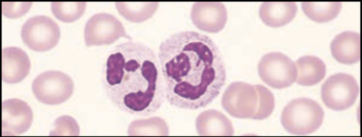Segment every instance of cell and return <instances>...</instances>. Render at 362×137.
I'll return each mask as SVG.
<instances>
[{
    "label": "cell",
    "instance_id": "obj_1",
    "mask_svg": "<svg viewBox=\"0 0 362 137\" xmlns=\"http://www.w3.org/2000/svg\"><path fill=\"white\" fill-rule=\"evenodd\" d=\"M158 57L165 96L173 107H206L226 84L223 54L207 35L185 31L169 36L160 44Z\"/></svg>",
    "mask_w": 362,
    "mask_h": 137
},
{
    "label": "cell",
    "instance_id": "obj_2",
    "mask_svg": "<svg viewBox=\"0 0 362 137\" xmlns=\"http://www.w3.org/2000/svg\"><path fill=\"white\" fill-rule=\"evenodd\" d=\"M103 81L114 106L132 115H152L166 100L158 57L143 43L115 46L105 62Z\"/></svg>",
    "mask_w": 362,
    "mask_h": 137
},
{
    "label": "cell",
    "instance_id": "obj_3",
    "mask_svg": "<svg viewBox=\"0 0 362 137\" xmlns=\"http://www.w3.org/2000/svg\"><path fill=\"white\" fill-rule=\"evenodd\" d=\"M324 110L310 98H296L288 103L281 114V124L288 133L313 134L323 124Z\"/></svg>",
    "mask_w": 362,
    "mask_h": 137
},
{
    "label": "cell",
    "instance_id": "obj_4",
    "mask_svg": "<svg viewBox=\"0 0 362 137\" xmlns=\"http://www.w3.org/2000/svg\"><path fill=\"white\" fill-rule=\"evenodd\" d=\"M32 93L40 103L49 106L65 103L75 91L74 81L61 71L40 73L32 82Z\"/></svg>",
    "mask_w": 362,
    "mask_h": 137
},
{
    "label": "cell",
    "instance_id": "obj_5",
    "mask_svg": "<svg viewBox=\"0 0 362 137\" xmlns=\"http://www.w3.org/2000/svg\"><path fill=\"white\" fill-rule=\"evenodd\" d=\"M62 32L57 22L45 15H36L27 20L21 30L23 42L32 51L48 52L56 48Z\"/></svg>",
    "mask_w": 362,
    "mask_h": 137
},
{
    "label": "cell",
    "instance_id": "obj_6",
    "mask_svg": "<svg viewBox=\"0 0 362 137\" xmlns=\"http://www.w3.org/2000/svg\"><path fill=\"white\" fill-rule=\"evenodd\" d=\"M360 88L354 77L347 73H337L324 82L322 99L332 111H346L355 104Z\"/></svg>",
    "mask_w": 362,
    "mask_h": 137
},
{
    "label": "cell",
    "instance_id": "obj_7",
    "mask_svg": "<svg viewBox=\"0 0 362 137\" xmlns=\"http://www.w3.org/2000/svg\"><path fill=\"white\" fill-rule=\"evenodd\" d=\"M259 76L265 84L276 89L288 88L297 79L296 64L282 53H269L260 59Z\"/></svg>",
    "mask_w": 362,
    "mask_h": 137
},
{
    "label": "cell",
    "instance_id": "obj_8",
    "mask_svg": "<svg viewBox=\"0 0 362 137\" xmlns=\"http://www.w3.org/2000/svg\"><path fill=\"white\" fill-rule=\"evenodd\" d=\"M120 39L132 41L122 22L111 13H96L87 20L84 30V39L87 47L111 45Z\"/></svg>",
    "mask_w": 362,
    "mask_h": 137
},
{
    "label": "cell",
    "instance_id": "obj_9",
    "mask_svg": "<svg viewBox=\"0 0 362 137\" xmlns=\"http://www.w3.org/2000/svg\"><path fill=\"white\" fill-rule=\"evenodd\" d=\"M259 97L255 86L235 81L228 86L222 98V107L229 115L238 119H250L257 110Z\"/></svg>",
    "mask_w": 362,
    "mask_h": 137
},
{
    "label": "cell",
    "instance_id": "obj_10",
    "mask_svg": "<svg viewBox=\"0 0 362 137\" xmlns=\"http://www.w3.org/2000/svg\"><path fill=\"white\" fill-rule=\"evenodd\" d=\"M34 113L28 103L21 99L4 100L2 103V135L20 136L30 129Z\"/></svg>",
    "mask_w": 362,
    "mask_h": 137
},
{
    "label": "cell",
    "instance_id": "obj_11",
    "mask_svg": "<svg viewBox=\"0 0 362 137\" xmlns=\"http://www.w3.org/2000/svg\"><path fill=\"white\" fill-rule=\"evenodd\" d=\"M191 20L199 30L210 34L221 32L228 21V11L223 3L199 2L192 7Z\"/></svg>",
    "mask_w": 362,
    "mask_h": 137
},
{
    "label": "cell",
    "instance_id": "obj_12",
    "mask_svg": "<svg viewBox=\"0 0 362 137\" xmlns=\"http://www.w3.org/2000/svg\"><path fill=\"white\" fill-rule=\"evenodd\" d=\"M30 59L24 50L17 47L3 48L2 80L4 84H20L30 74Z\"/></svg>",
    "mask_w": 362,
    "mask_h": 137
},
{
    "label": "cell",
    "instance_id": "obj_13",
    "mask_svg": "<svg viewBox=\"0 0 362 137\" xmlns=\"http://www.w3.org/2000/svg\"><path fill=\"white\" fill-rule=\"evenodd\" d=\"M361 37L356 32L346 31L334 37L331 44L332 54L338 63L352 65L360 62Z\"/></svg>",
    "mask_w": 362,
    "mask_h": 137
},
{
    "label": "cell",
    "instance_id": "obj_14",
    "mask_svg": "<svg viewBox=\"0 0 362 137\" xmlns=\"http://www.w3.org/2000/svg\"><path fill=\"white\" fill-rule=\"evenodd\" d=\"M298 6L293 2H265L259 8V17L265 25L272 27L285 26L294 20Z\"/></svg>",
    "mask_w": 362,
    "mask_h": 137
},
{
    "label": "cell",
    "instance_id": "obj_15",
    "mask_svg": "<svg viewBox=\"0 0 362 137\" xmlns=\"http://www.w3.org/2000/svg\"><path fill=\"white\" fill-rule=\"evenodd\" d=\"M196 129L199 136H233L232 122L221 112L208 110L196 119Z\"/></svg>",
    "mask_w": 362,
    "mask_h": 137
},
{
    "label": "cell",
    "instance_id": "obj_16",
    "mask_svg": "<svg viewBox=\"0 0 362 137\" xmlns=\"http://www.w3.org/2000/svg\"><path fill=\"white\" fill-rule=\"evenodd\" d=\"M298 75L296 81L300 86H314L322 81L327 74V66L318 57L303 56L296 63Z\"/></svg>",
    "mask_w": 362,
    "mask_h": 137
},
{
    "label": "cell",
    "instance_id": "obj_17",
    "mask_svg": "<svg viewBox=\"0 0 362 137\" xmlns=\"http://www.w3.org/2000/svg\"><path fill=\"white\" fill-rule=\"evenodd\" d=\"M158 7L159 3H116L118 13L134 24H141L152 18Z\"/></svg>",
    "mask_w": 362,
    "mask_h": 137
},
{
    "label": "cell",
    "instance_id": "obj_18",
    "mask_svg": "<svg viewBox=\"0 0 362 137\" xmlns=\"http://www.w3.org/2000/svg\"><path fill=\"white\" fill-rule=\"evenodd\" d=\"M305 15L311 20L324 24L337 18L341 11L342 4L305 2L301 4Z\"/></svg>",
    "mask_w": 362,
    "mask_h": 137
},
{
    "label": "cell",
    "instance_id": "obj_19",
    "mask_svg": "<svg viewBox=\"0 0 362 137\" xmlns=\"http://www.w3.org/2000/svg\"><path fill=\"white\" fill-rule=\"evenodd\" d=\"M128 136H168L169 127L161 117L139 119L131 122L127 129Z\"/></svg>",
    "mask_w": 362,
    "mask_h": 137
},
{
    "label": "cell",
    "instance_id": "obj_20",
    "mask_svg": "<svg viewBox=\"0 0 362 137\" xmlns=\"http://www.w3.org/2000/svg\"><path fill=\"white\" fill-rule=\"evenodd\" d=\"M52 11L58 20L63 22H74L83 16L86 3L53 2L50 4Z\"/></svg>",
    "mask_w": 362,
    "mask_h": 137
},
{
    "label": "cell",
    "instance_id": "obj_21",
    "mask_svg": "<svg viewBox=\"0 0 362 137\" xmlns=\"http://www.w3.org/2000/svg\"><path fill=\"white\" fill-rule=\"evenodd\" d=\"M255 86L257 90L259 103L257 110L251 119L257 121L264 120L272 116L274 107H276V99H274L272 91L265 88L264 86L256 85Z\"/></svg>",
    "mask_w": 362,
    "mask_h": 137
},
{
    "label": "cell",
    "instance_id": "obj_22",
    "mask_svg": "<svg viewBox=\"0 0 362 137\" xmlns=\"http://www.w3.org/2000/svg\"><path fill=\"white\" fill-rule=\"evenodd\" d=\"M80 126L75 118L71 116H62L54 122V129L49 136H79Z\"/></svg>",
    "mask_w": 362,
    "mask_h": 137
},
{
    "label": "cell",
    "instance_id": "obj_23",
    "mask_svg": "<svg viewBox=\"0 0 362 137\" xmlns=\"http://www.w3.org/2000/svg\"><path fill=\"white\" fill-rule=\"evenodd\" d=\"M32 3H2V13L4 17L15 20L26 15L30 11Z\"/></svg>",
    "mask_w": 362,
    "mask_h": 137
}]
</instances>
